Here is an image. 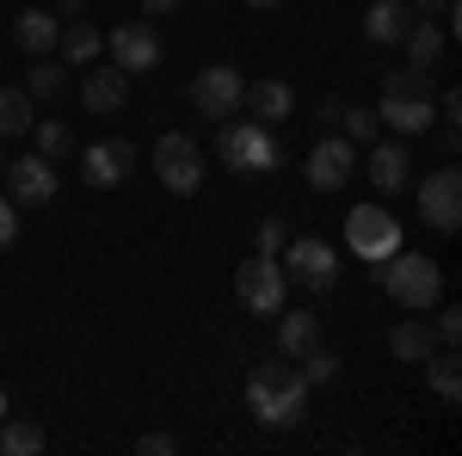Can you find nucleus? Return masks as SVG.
<instances>
[{
  "instance_id": "20",
  "label": "nucleus",
  "mask_w": 462,
  "mask_h": 456,
  "mask_svg": "<svg viewBox=\"0 0 462 456\" xmlns=\"http://www.w3.org/2000/svg\"><path fill=\"white\" fill-rule=\"evenodd\" d=\"M413 19H420V13H413L407 0H376V6L364 13V37H370V43H401Z\"/></svg>"
},
{
  "instance_id": "10",
  "label": "nucleus",
  "mask_w": 462,
  "mask_h": 456,
  "mask_svg": "<svg viewBox=\"0 0 462 456\" xmlns=\"http://www.w3.org/2000/svg\"><path fill=\"white\" fill-rule=\"evenodd\" d=\"M420 216L438 235H457V222H462V173L457 167H438V173L420 179Z\"/></svg>"
},
{
  "instance_id": "30",
  "label": "nucleus",
  "mask_w": 462,
  "mask_h": 456,
  "mask_svg": "<svg viewBox=\"0 0 462 456\" xmlns=\"http://www.w3.org/2000/svg\"><path fill=\"white\" fill-rule=\"evenodd\" d=\"M296 364H302V383L315 388V383H333V377H339V358H333V351H302V358H296Z\"/></svg>"
},
{
  "instance_id": "31",
  "label": "nucleus",
  "mask_w": 462,
  "mask_h": 456,
  "mask_svg": "<svg viewBox=\"0 0 462 456\" xmlns=\"http://www.w3.org/2000/svg\"><path fill=\"white\" fill-rule=\"evenodd\" d=\"M383 93H431V74L426 69H389Z\"/></svg>"
},
{
  "instance_id": "33",
  "label": "nucleus",
  "mask_w": 462,
  "mask_h": 456,
  "mask_svg": "<svg viewBox=\"0 0 462 456\" xmlns=\"http://www.w3.org/2000/svg\"><path fill=\"white\" fill-rule=\"evenodd\" d=\"M13 241H19V204L0 191V247H13Z\"/></svg>"
},
{
  "instance_id": "40",
  "label": "nucleus",
  "mask_w": 462,
  "mask_h": 456,
  "mask_svg": "<svg viewBox=\"0 0 462 456\" xmlns=\"http://www.w3.org/2000/svg\"><path fill=\"white\" fill-rule=\"evenodd\" d=\"M0 173H6V148H0Z\"/></svg>"
},
{
  "instance_id": "17",
  "label": "nucleus",
  "mask_w": 462,
  "mask_h": 456,
  "mask_svg": "<svg viewBox=\"0 0 462 456\" xmlns=\"http://www.w3.org/2000/svg\"><path fill=\"white\" fill-rule=\"evenodd\" d=\"M241 106H247L259 124H284L290 111H296V93H290V80L265 74V80H247V99H241Z\"/></svg>"
},
{
  "instance_id": "23",
  "label": "nucleus",
  "mask_w": 462,
  "mask_h": 456,
  "mask_svg": "<svg viewBox=\"0 0 462 456\" xmlns=\"http://www.w3.org/2000/svg\"><path fill=\"white\" fill-rule=\"evenodd\" d=\"M56 50H62V62H69V69H93V62H99V50H106V37L93 32L87 19H69L62 37H56Z\"/></svg>"
},
{
  "instance_id": "29",
  "label": "nucleus",
  "mask_w": 462,
  "mask_h": 456,
  "mask_svg": "<svg viewBox=\"0 0 462 456\" xmlns=\"http://www.w3.org/2000/svg\"><path fill=\"white\" fill-rule=\"evenodd\" d=\"M339 136L346 142H376V111L370 106H346L339 111Z\"/></svg>"
},
{
  "instance_id": "35",
  "label": "nucleus",
  "mask_w": 462,
  "mask_h": 456,
  "mask_svg": "<svg viewBox=\"0 0 462 456\" xmlns=\"http://www.w3.org/2000/svg\"><path fill=\"white\" fill-rule=\"evenodd\" d=\"M284 247V216H265L259 222V253H278Z\"/></svg>"
},
{
  "instance_id": "13",
  "label": "nucleus",
  "mask_w": 462,
  "mask_h": 456,
  "mask_svg": "<svg viewBox=\"0 0 462 456\" xmlns=\"http://www.w3.org/2000/svg\"><path fill=\"white\" fill-rule=\"evenodd\" d=\"M6 198L13 204H50L56 198V161L43 154H25V161H6Z\"/></svg>"
},
{
  "instance_id": "32",
  "label": "nucleus",
  "mask_w": 462,
  "mask_h": 456,
  "mask_svg": "<svg viewBox=\"0 0 462 456\" xmlns=\"http://www.w3.org/2000/svg\"><path fill=\"white\" fill-rule=\"evenodd\" d=\"M431 333H438V346H457V340H462V309H438Z\"/></svg>"
},
{
  "instance_id": "1",
  "label": "nucleus",
  "mask_w": 462,
  "mask_h": 456,
  "mask_svg": "<svg viewBox=\"0 0 462 456\" xmlns=\"http://www.w3.org/2000/svg\"><path fill=\"white\" fill-rule=\"evenodd\" d=\"M376 284H383V296H389L394 309H407V315H426V309L444 302V272L426 253H401L394 247L389 259H376Z\"/></svg>"
},
{
  "instance_id": "3",
  "label": "nucleus",
  "mask_w": 462,
  "mask_h": 456,
  "mask_svg": "<svg viewBox=\"0 0 462 456\" xmlns=\"http://www.w3.org/2000/svg\"><path fill=\"white\" fill-rule=\"evenodd\" d=\"M216 154H222L235 173H272V167H278V142H272V124H259V117L222 124V136H216Z\"/></svg>"
},
{
  "instance_id": "11",
  "label": "nucleus",
  "mask_w": 462,
  "mask_h": 456,
  "mask_svg": "<svg viewBox=\"0 0 462 456\" xmlns=\"http://www.w3.org/2000/svg\"><path fill=\"white\" fill-rule=\"evenodd\" d=\"M130 167H136L130 136H106V142H93V148L80 154V179H87V185H99V191L124 185V179H130Z\"/></svg>"
},
{
  "instance_id": "36",
  "label": "nucleus",
  "mask_w": 462,
  "mask_h": 456,
  "mask_svg": "<svg viewBox=\"0 0 462 456\" xmlns=\"http://www.w3.org/2000/svg\"><path fill=\"white\" fill-rule=\"evenodd\" d=\"M407 6H413L420 19H444V13H450V0H407Z\"/></svg>"
},
{
  "instance_id": "18",
  "label": "nucleus",
  "mask_w": 462,
  "mask_h": 456,
  "mask_svg": "<svg viewBox=\"0 0 462 456\" xmlns=\"http://www.w3.org/2000/svg\"><path fill=\"white\" fill-rule=\"evenodd\" d=\"M56 37H62V19H56V13H43V6H25V13L13 19V43H19L25 56H50V50H56Z\"/></svg>"
},
{
  "instance_id": "15",
  "label": "nucleus",
  "mask_w": 462,
  "mask_h": 456,
  "mask_svg": "<svg viewBox=\"0 0 462 456\" xmlns=\"http://www.w3.org/2000/svg\"><path fill=\"white\" fill-rule=\"evenodd\" d=\"M80 106L93 111V117H117V111L130 106V74L124 69H87L80 74Z\"/></svg>"
},
{
  "instance_id": "34",
  "label": "nucleus",
  "mask_w": 462,
  "mask_h": 456,
  "mask_svg": "<svg viewBox=\"0 0 462 456\" xmlns=\"http://www.w3.org/2000/svg\"><path fill=\"white\" fill-rule=\"evenodd\" d=\"M136 451H143V456H173L179 438H173V432H148V438H136Z\"/></svg>"
},
{
  "instance_id": "24",
  "label": "nucleus",
  "mask_w": 462,
  "mask_h": 456,
  "mask_svg": "<svg viewBox=\"0 0 462 456\" xmlns=\"http://www.w3.org/2000/svg\"><path fill=\"white\" fill-rule=\"evenodd\" d=\"M25 93H32V106H56V99L69 93V62L32 56V69H25Z\"/></svg>"
},
{
  "instance_id": "26",
  "label": "nucleus",
  "mask_w": 462,
  "mask_h": 456,
  "mask_svg": "<svg viewBox=\"0 0 462 456\" xmlns=\"http://www.w3.org/2000/svg\"><path fill=\"white\" fill-rule=\"evenodd\" d=\"M25 136L37 142V154H43V161H69V154H74V130L62 124V117H37Z\"/></svg>"
},
{
  "instance_id": "28",
  "label": "nucleus",
  "mask_w": 462,
  "mask_h": 456,
  "mask_svg": "<svg viewBox=\"0 0 462 456\" xmlns=\"http://www.w3.org/2000/svg\"><path fill=\"white\" fill-rule=\"evenodd\" d=\"M426 377H431V388H438V401H457L462 395V370H457V351L450 346H438L426 358Z\"/></svg>"
},
{
  "instance_id": "21",
  "label": "nucleus",
  "mask_w": 462,
  "mask_h": 456,
  "mask_svg": "<svg viewBox=\"0 0 462 456\" xmlns=\"http://www.w3.org/2000/svg\"><path fill=\"white\" fill-rule=\"evenodd\" d=\"M389 351L401 358V364H426L431 351H438V333H431V321L426 315H407L401 327L389 333Z\"/></svg>"
},
{
  "instance_id": "25",
  "label": "nucleus",
  "mask_w": 462,
  "mask_h": 456,
  "mask_svg": "<svg viewBox=\"0 0 462 456\" xmlns=\"http://www.w3.org/2000/svg\"><path fill=\"white\" fill-rule=\"evenodd\" d=\"M37 117H32V93L25 87H13V80H0V136H25Z\"/></svg>"
},
{
  "instance_id": "6",
  "label": "nucleus",
  "mask_w": 462,
  "mask_h": 456,
  "mask_svg": "<svg viewBox=\"0 0 462 456\" xmlns=\"http://www.w3.org/2000/svg\"><path fill=\"white\" fill-rule=\"evenodd\" d=\"M154 173H161V185H167V191L191 198V191L204 185V148L185 136V130H167V136L154 142Z\"/></svg>"
},
{
  "instance_id": "9",
  "label": "nucleus",
  "mask_w": 462,
  "mask_h": 456,
  "mask_svg": "<svg viewBox=\"0 0 462 456\" xmlns=\"http://www.w3.org/2000/svg\"><path fill=\"white\" fill-rule=\"evenodd\" d=\"M106 50H111V69H124V74H154L161 69V32H154L148 19L117 25V32L106 37Z\"/></svg>"
},
{
  "instance_id": "38",
  "label": "nucleus",
  "mask_w": 462,
  "mask_h": 456,
  "mask_svg": "<svg viewBox=\"0 0 462 456\" xmlns=\"http://www.w3.org/2000/svg\"><path fill=\"white\" fill-rule=\"evenodd\" d=\"M56 19L69 25V19H80V0H56Z\"/></svg>"
},
{
  "instance_id": "2",
  "label": "nucleus",
  "mask_w": 462,
  "mask_h": 456,
  "mask_svg": "<svg viewBox=\"0 0 462 456\" xmlns=\"http://www.w3.org/2000/svg\"><path fill=\"white\" fill-rule=\"evenodd\" d=\"M247 407L265 425H296L309 414V383H302V370H296V364H253Z\"/></svg>"
},
{
  "instance_id": "4",
  "label": "nucleus",
  "mask_w": 462,
  "mask_h": 456,
  "mask_svg": "<svg viewBox=\"0 0 462 456\" xmlns=\"http://www.w3.org/2000/svg\"><path fill=\"white\" fill-rule=\"evenodd\" d=\"M284 296H290V278H284V265H278V253H253L247 265L235 272V302L247 315H278Z\"/></svg>"
},
{
  "instance_id": "5",
  "label": "nucleus",
  "mask_w": 462,
  "mask_h": 456,
  "mask_svg": "<svg viewBox=\"0 0 462 456\" xmlns=\"http://www.w3.org/2000/svg\"><path fill=\"white\" fill-rule=\"evenodd\" d=\"M191 106L204 111V117H216V124H228L235 111H241V99H247V74L235 69V62H210V69L191 74Z\"/></svg>"
},
{
  "instance_id": "27",
  "label": "nucleus",
  "mask_w": 462,
  "mask_h": 456,
  "mask_svg": "<svg viewBox=\"0 0 462 456\" xmlns=\"http://www.w3.org/2000/svg\"><path fill=\"white\" fill-rule=\"evenodd\" d=\"M43 451V425L37 420H0V456H37Z\"/></svg>"
},
{
  "instance_id": "37",
  "label": "nucleus",
  "mask_w": 462,
  "mask_h": 456,
  "mask_svg": "<svg viewBox=\"0 0 462 456\" xmlns=\"http://www.w3.org/2000/svg\"><path fill=\"white\" fill-rule=\"evenodd\" d=\"M173 6H179V0H143V13H148V19H167Z\"/></svg>"
},
{
  "instance_id": "22",
  "label": "nucleus",
  "mask_w": 462,
  "mask_h": 456,
  "mask_svg": "<svg viewBox=\"0 0 462 456\" xmlns=\"http://www.w3.org/2000/svg\"><path fill=\"white\" fill-rule=\"evenodd\" d=\"M401 43H407V69H426L431 74L438 62H444V25H438V19H413Z\"/></svg>"
},
{
  "instance_id": "12",
  "label": "nucleus",
  "mask_w": 462,
  "mask_h": 456,
  "mask_svg": "<svg viewBox=\"0 0 462 456\" xmlns=\"http://www.w3.org/2000/svg\"><path fill=\"white\" fill-rule=\"evenodd\" d=\"M352 173H357V142L320 136L315 148H309V185H315V191H339Z\"/></svg>"
},
{
  "instance_id": "19",
  "label": "nucleus",
  "mask_w": 462,
  "mask_h": 456,
  "mask_svg": "<svg viewBox=\"0 0 462 456\" xmlns=\"http://www.w3.org/2000/svg\"><path fill=\"white\" fill-rule=\"evenodd\" d=\"M320 346V315L315 309H278V351L284 358H302V351Z\"/></svg>"
},
{
  "instance_id": "8",
  "label": "nucleus",
  "mask_w": 462,
  "mask_h": 456,
  "mask_svg": "<svg viewBox=\"0 0 462 456\" xmlns=\"http://www.w3.org/2000/svg\"><path fill=\"white\" fill-rule=\"evenodd\" d=\"M346 247H352L364 265H376V259H389L394 247H401V222L389 210H376V204H364V210L346 216Z\"/></svg>"
},
{
  "instance_id": "41",
  "label": "nucleus",
  "mask_w": 462,
  "mask_h": 456,
  "mask_svg": "<svg viewBox=\"0 0 462 456\" xmlns=\"http://www.w3.org/2000/svg\"><path fill=\"white\" fill-rule=\"evenodd\" d=\"M0 420H6V395H0Z\"/></svg>"
},
{
  "instance_id": "16",
  "label": "nucleus",
  "mask_w": 462,
  "mask_h": 456,
  "mask_svg": "<svg viewBox=\"0 0 462 456\" xmlns=\"http://www.w3.org/2000/svg\"><path fill=\"white\" fill-rule=\"evenodd\" d=\"M364 173L370 185L389 198V191H407V179H413V154H407V142H370V161H364Z\"/></svg>"
},
{
  "instance_id": "14",
  "label": "nucleus",
  "mask_w": 462,
  "mask_h": 456,
  "mask_svg": "<svg viewBox=\"0 0 462 456\" xmlns=\"http://www.w3.org/2000/svg\"><path fill=\"white\" fill-rule=\"evenodd\" d=\"M376 124H389L394 136H426L438 124V106H431V93H383Z\"/></svg>"
},
{
  "instance_id": "39",
  "label": "nucleus",
  "mask_w": 462,
  "mask_h": 456,
  "mask_svg": "<svg viewBox=\"0 0 462 456\" xmlns=\"http://www.w3.org/2000/svg\"><path fill=\"white\" fill-rule=\"evenodd\" d=\"M247 6H259V13H272V6H284V0H247Z\"/></svg>"
},
{
  "instance_id": "7",
  "label": "nucleus",
  "mask_w": 462,
  "mask_h": 456,
  "mask_svg": "<svg viewBox=\"0 0 462 456\" xmlns=\"http://www.w3.org/2000/svg\"><path fill=\"white\" fill-rule=\"evenodd\" d=\"M284 278L320 296V290H333V284H339V253L320 241V235H302V241L284 247Z\"/></svg>"
}]
</instances>
